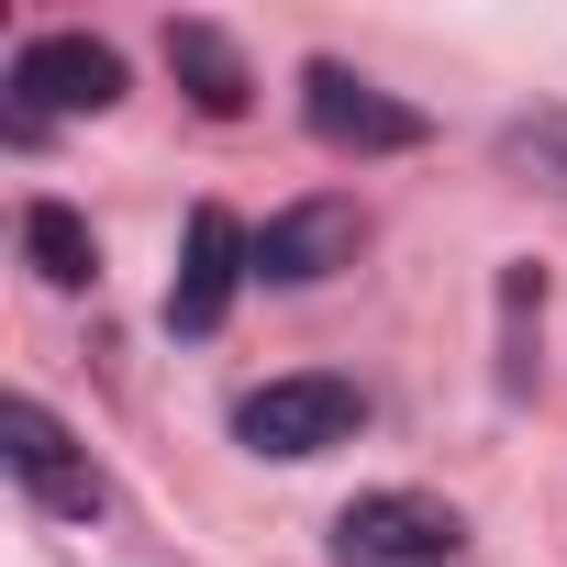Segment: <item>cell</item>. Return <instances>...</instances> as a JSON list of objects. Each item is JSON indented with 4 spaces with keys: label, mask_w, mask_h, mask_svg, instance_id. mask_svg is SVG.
<instances>
[{
    "label": "cell",
    "mask_w": 567,
    "mask_h": 567,
    "mask_svg": "<svg viewBox=\"0 0 567 567\" xmlns=\"http://www.w3.org/2000/svg\"><path fill=\"white\" fill-rule=\"evenodd\" d=\"M456 545H467V523L434 489H368L334 512V567H445Z\"/></svg>",
    "instance_id": "cell-1"
},
{
    "label": "cell",
    "mask_w": 567,
    "mask_h": 567,
    "mask_svg": "<svg viewBox=\"0 0 567 567\" xmlns=\"http://www.w3.org/2000/svg\"><path fill=\"white\" fill-rule=\"evenodd\" d=\"M123 101V56L101 34H34L12 56V134L56 123V112H112Z\"/></svg>",
    "instance_id": "cell-2"
},
{
    "label": "cell",
    "mask_w": 567,
    "mask_h": 567,
    "mask_svg": "<svg viewBox=\"0 0 567 567\" xmlns=\"http://www.w3.org/2000/svg\"><path fill=\"white\" fill-rule=\"evenodd\" d=\"M301 112H312V134L334 145V156H412L434 123L412 112V101H390V90H368L346 56H312L301 68Z\"/></svg>",
    "instance_id": "cell-3"
},
{
    "label": "cell",
    "mask_w": 567,
    "mask_h": 567,
    "mask_svg": "<svg viewBox=\"0 0 567 567\" xmlns=\"http://www.w3.org/2000/svg\"><path fill=\"white\" fill-rule=\"evenodd\" d=\"M357 423H368L357 379H267V390L234 401V434H245L256 456H323V445H346Z\"/></svg>",
    "instance_id": "cell-4"
},
{
    "label": "cell",
    "mask_w": 567,
    "mask_h": 567,
    "mask_svg": "<svg viewBox=\"0 0 567 567\" xmlns=\"http://www.w3.org/2000/svg\"><path fill=\"white\" fill-rule=\"evenodd\" d=\"M234 278H256V234L223 200H200L189 212V245H178V278H167V334H212L234 312Z\"/></svg>",
    "instance_id": "cell-5"
},
{
    "label": "cell",
    "mask_w": 567,
    "mask_h": 567,
    "mask_svg": "<svg viewBox=\"0 0 567 567\" xmlns=\"http://www.w3.org/2000/svg\"><path fill=\"white\" fill-rule=\"evenodd\" d=\"M0 456H12V478H23L34 512H68V523L101 512V467L68 445V423H56L45 401H12V412H0Z\"/></svg>",
    "instance_id": "cell-6"
},
{
    "label": "cell",
    "mask_w": 567,
    "mask_h": 567,
    "mask_svg": "<svg viewBox=\"0 0 567 567\" xmlns=\"http://www.w3.org/2000/svg\"><path fill=\"white\" fill-rule=\"evenodd\" d=\"M357 200H290L267 234H256V278H278V290H312V278L357 267Z\"/></svg>",
    "instance_id": "cell-7"
},
{
    "label": "cell",
    "mask_w": 567,
    "mask_h": 567,
    "mask_svg": "<svg viewBox=\"0 0 567 567\" xmlns=\"http://www.w3.org/2000/svg\"><path fill=\"white\" fill-rule=\"evenodd\" d=\"M167 68H178V90H189L212 123H234V112H245V90H256L223 23H167Z\"/></svg>",
    "instance_id": "cell-8"
},
{
    "label": "cell",
    "mask_w": 567,
    "mask_h": 567,
    "mask_svg": "<svg viewBox=\"0 0 567 567\" xmlns=\"http://www.w3.org/2000/svg\"><path fill=\"white\" fill-rule=\"evenodd\" d=\"M23 256H34L45 290H90V278H101V245H90V223H79L68 200H34V212H23Z\"/></svg>",
    "instance_id": "cell-9"
}]
</instances>
